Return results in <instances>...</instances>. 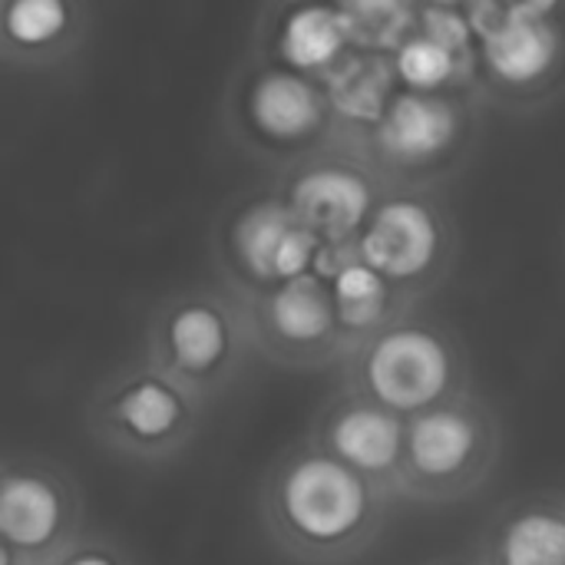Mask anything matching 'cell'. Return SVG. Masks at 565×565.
<instances>
[{
  "mask_svg": "<svg viewBox=\"0 0 565 565\" xmlns=\"http://www.w3.org/2000/svg\"><path fill=\"white\" fill-rule=\"evenodd\" d=\"M394 503V497L308 444L275 477L271 523L295 556L334 565L361 556L384 533Z\"/></svg>",
  "mask_w": 565,
  "mask_h": 565,
  "instance_id": "cell-1",
  "label": "cell"
},
{
  "mask_svg": "<svg viewBox=\"0 0 565 565\" xmlns=\"http://www.w3.org/2000/svg\"><path fill=\"white\" fill-rule=\"evenodd\" d=\"M344 387L411 420L477 387L463 334L427 311H407L344 358Z\"/></svg>",
  "mask_w": 565,
  "mask_h": 565,
  "instance_id": "cell-2",
  "label": "cell"
},
{
  "mask_svg": "<svg viewBox=\"0 0 565 565\" xmlns=\"http://www.w3.org/2000/svg\"><path fill=\"white\" fill-rule=\"evenodd\" d=\"M483 119L487 103L477 89L417 93L397 86L361 136V149L384 192L444 189L470 166Z\"/></svg>",
  "mask_w": 565,
  "mask_h": 565,
  "instance_id": "cell-3",
  "label": "cell"
},
{
  "mask_svg": "<svg viewBox=\"0 0 565 565\" xmlns=\"http://www.w3.org/2000/svg\"><path fill=\"white\" fill-rule=\"evenodd\" d=\"M487 109L533 116L565 93V0L463 3Z\"/></svg>",
  "mask_w": 565,
  "mask_h": 565,
  "instance_id": "cell-4",
  "label": "cell"
},
{
  "mask_svg": "<svg viewBox=\"0 0 565 565\" xmlns=\"http://www.w3.org/2000/svg\"><path fill=\"white\" fill-rule=\"evenodd\" d=\"M503 460L500 411L473 387L404 427L397 500L454 507L480 493Z\"/></svg>",
  "mask_w": 565,
  "mask_h": 565,
  "instance_id": "cell-5",
  "label": "cell"
},
{
  "mask_svg": "<svg viewBox=\"0 0 565 565\" xmlns=\"http://www.w3.org/2000/svg\"><path fill=\"white\" fill-rule=\"evenodd\" d=\"M460 252V225L444 189L384 192L354 238L358 262L381 275L407 311L447 285Z\"/></svg>",
  "mask_w": 565,
  "mask_h": 565,
  "instance_id": "cell-6",
  "label": "cell"
},
{
  "mask_svg": "<svg viewBox=\"0 0 565 565\" xmlns=\"http://www.w3.org/2000/svg\"><path fill=\"white\" fill-rule=\"evenodd\" d=\"M381 195L384 185L364 159L361 132H341L288 179L281 202L321 248H344L354 245Z\"/></svg>",
  "mask_w": 565,
  "mask_h": 565,
  "instance_id": "cell-7",
  "label": "cell"
},
{
  "mask_svg": "<svg viewBox=\"0 0 565 565\" xmlns=\"http://www.w3.org/2000/svg\"><path fill=\"white\" fill-rule=\"evenodd\" d=\"M404 427V417L344 387L321 411L315 427V447L397 500Z\"/></svg>",
  "mask_w": 565,
  "mask_h": 565,
  "instance_id": "cell-8",
  "label": "cell"
},
{
  "mask_svg": "<svg viewBox=\"0 0 565 565\" xmlns=\"http://www.w3.org/2000/svg\"><path fill=\"white\" fill-rule=\"evenodd\" d=\"M245 113L252 129L265 142L281 149L324 146L334 136L331 129L338 122L321 79L301 76L285 66L255 76L245 96Z\"/></svg>",
  "mask_w": 565,
  "mask_h": 565,
  "instance_id": "cell-9",
  "label": "cell"
},
{
  "mask_svg": "<svg viewBox=\"0 0 565 565\" xmlns=\"http://www.w3.org/2000/svg\"><path fill=\"white\" fill-rule=\"evenodd\" d=\"M480 565H565V493L533 490L507 500L483 526Z\"/></svg>",
  "mask_w": 565,
  "mask_h": 565,
  "instance_id": "cell-10",
  "label": "cell"
},
{
  "mask_svg": "<svg viewBox=\"0 0 565 565\" xmlns=\"http://www.w3.org/2000/svg\"><path fill=\"white\" fill-rule=\"evenodd\" d=\"M262 315L271 341L291 361L321 364L338 354H348L331 285L315 271L275 285V291L265 298Z\"/></svg>",
  "mask_w": 565,
  "mask_h": 565,
  "instance_id": "cell-11",
  "label": "cell"
},
{
  "mask_svg": "<svg viewBox=\"0 0 565 565\" xmlns=\"http://www.w3.org/2000/svg\"><path fill=\"white\" fill-rule=\"evenodd\" d=\"M63 526L60 490L36 473H10L0 480V540L10 550L40 553Z\"/></svg>",
  "mask_w": 565,
  "mask_h": 565,
  "instance_id": "cell-12",
  "label": "cell"
},
{
  "mask_svg": "<svg viewBox=\"0 0 565 565\" xmlns=\"http://www.w3.org/2000/svg\"><path fill=\"white\" fill-rule=\"evenodd\" d=\"M351 46L341 7H295L278 33L285 70L321 79Z\"/></svg>",
  "mask_w": 565,
  "mask_h": 565,
  "instance_id": "cell-13",
  "label": "cell"
},
{
  "mask_svg": "<svg viewBox=\"0 0 565 565\" xmlns=\"http://www.w3.org/2000/svg\"><path fill=\"white\" fill-rule=\"evenodd\" d=\"M328 285L334 295V311H338V324H341V334L348 341V351L358 348L374 331H381L387 321L407 315V308L397 301V295L384 285V278L374 275L358 258L341 265L328 278Z\"/></svg>",
  "mask_w": 565,
  "mask_h": 565,
  "instance_id": "cell-14",
  "label": "cell"
},
{
  "mask_svg": "<svg viewBox=\"0 0 565 565\" xmlns=\"http://www.w3.org/2000/svg\"><path fill=\"white\" fill-rule=\"evenodd\" d=\"M166 348L172 354V364L185 374H205L212 371L232 348V328L228 318L205 301H189L172 311L166 321Z\"/></svg>",
  "mask_w": 565,
  "mask_h": 565,
  "instance_id": "cell-15",
  "label": "cell"
},
{
  "mask_svg": "<svg viewBox=\"0 0 565 565\" xmlns=\"http://www.w3.org/2000/svg\"><path fill=\"white\" fill-rule=\"evenodd\" d=\"M113 420L136 444H162L182 427L185 404L172 384L159 377H139L116 394Z\"/></svg>",
  "mask_w": 565,
  "mask_h": 565,
  "instance_id": "cell-16",
  "label": "cell"
},
{
  "mask_svg": "<svg viewBox=\"0 0 565 565\" xmlns=\"http://www.w3.org/2000/svg\"><path fill=\"white\" fill-rule=\"evenodd\" d=\"M298 222L291 218V212L285 209L281 199H268V202L252 205L235 222V255H238V262L255 278L275 281V255H278V245L285 242V235Z\"/></svg>",
  "mask_w": 565,
  "mask_h": 565,
  "instance_id": "cell-17",
  "label": "cell"
},
{
  "mask_svg": "<svg viewBox=\"0 0 565 565\" xmlns=\"http://www.w3.org/2000/svg\"><path fill=\"white\" fill-rule=\"evenodd\" d=\"M0 30L10 43L40 50L70 30V7L63 0H13L0 10Z\"/></svg>",
  "mask_w": 565,
  "mask_h": 565,
  "instance_id": "cell-18",
  "label": "cell"
},
{
  "mask_svg": "<svg viewBox=\"0 0 565 565\" xmlns=\"http://www.w3.org/2000/svg\"><path fill=\"white\" fill-rule=\"evenodd\" d=\"M63 565H116L113 556H106V553H76V556H70Z\"/></svg>",
  "mask_w": 565,
  "mask_h": 565,
  "instance_id": "cell-19",
  "label": "cell"
},
{
  "mask_svg": "<svg viewBox=\"0 0 565 565\" xmlns=\"http://www.w3.org/2000/svg\"><path fill=\"white\" fill-rule=\"evenodd\" d=\"M427 565H480L477 563V556L473 553H463V556H444V559H434V563Z\"/></svg>",
  "mask_w": 565,
  "mask_h": 565,
  "instance_id": "cell-20",
  "label": "cell"
},
{
  "mask_svg": "<svg viewBox=\"0 0 565 565\" xmlns=\"http://www.w3.org/2000/svg\"><path fill=\"white\" fill-rule=\"evenodd\" d=\"M0 565H13V550L0 540Z\"/></svg>",
  "mask_w": 565,
  "mask_h": 565,
  "instance_id": "cell-21",
  "label": "cell"
}]
</instances>
